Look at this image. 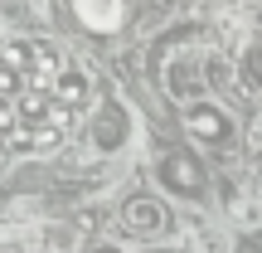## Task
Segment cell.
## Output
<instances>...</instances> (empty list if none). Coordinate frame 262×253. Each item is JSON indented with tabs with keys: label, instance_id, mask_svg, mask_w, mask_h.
<instances>
[{
	"label": "cell",
	"instance_id": "cell-1",
	"mask_svg": "<svg viewBox=\"0 0 262 253\" xmlns=\"http://www.w3.org/2000/svg\"><path fill=\"white\" fill-rule=\"evenodd\" d=\"M73 15L88 34H117L126 25V0H73Z\"/></svg>",
	"mask_w": 262,
	"mask_h": 253
},
{
	"label": "cell",
	"instance_id": "cell-2",
	"mask_svg": "<svg viewBox=\"0 0 262 253\" xmlns=\"http://www.w3.org/2000/svg\"><path fill=\"white\" fill-rule=\"evenodd\" d=\"M54 98L63 107H73V112H83V107H93V78L83 68H63L58 83H54Z\"/></svg>",
	"mask_w": 262,
	"mask_h": 253
},
{
	"label": "cell",
	"instance_id": "cell-3",
	"mask_svg": "<svg viewBox=\"0 0 262 253\" xmlns=\"http://www.w3.org/2000/svg\"><path fill=\"white\" fill-rule=\"evenodd\" d=\"M189 131H194V137H204V141H224L228 137V117L219 112V107H189Z\"/></svg>",
	"mask_w": 262,
	"mask_h": 253
},
{
	"label": "cell",
	"instance_id": "cell-4",
	"mask_svg": "<svg viewBox=\"0 0 262 253\" xmlns=\"http://www.w3.org/2000/svg\"><path fill=\"white\" fill-rule=\"evenodd\" d=\"M0 64L15 68V73H29V68H34V44H25V39L5 44V49H0Z\"/></svg>",
	"mask_w": 262,
	"mask_h": 253
},
{
	"label": "cell",
	"instance_id": "cell-5",
	"mask_svg": "<svg viewBox=\"0 0 262 253\" xmlns=\"http://www.w3.org/2000/svg\"><path fill=\"white\" fill-rule=\"evenodd\" d=\"M19 93H25V78H19L15 68H5V64H0V103H15Z\"/></svg>",
	"mask_w": 262,
	"mask_h": 253
},
{
	"label": "cell",
	"instance_id": "cell-6",
	"mask_svg": "<svg viewBox=\"0 0 262 253\" xmlns=\"http://www.w3.org/2000/svg\"><path fill=\"white\" fill-rule=\"evenodd\" d=\"M126 215H131V219H136V224H141V229H156V224H160V209H156V205H150V200H136V205H131V209H126Z\"/></svg>",
	"mask_w": 262,
	"mask_h": 253
},
{
	"label": "cell",
	"instance_id": "cell-7",
	"mask_svg": "<svg viewBox=\"0 0 262 253\" xmlns=\"http://www.w3.org/2000/svg\"><path fill=\"white\" fill-rule=\"evenodd\" d=\"M0 49H5V44H0Z\"/></svg>",
	"mask_w": 262,
	"mask_h": 253
}]
</instances>
